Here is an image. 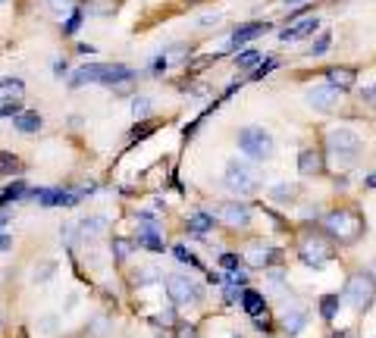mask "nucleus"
I'll return each mask as SVG.
<instances>
[{"label": "nucleus", "mask_w": 376, "mask_h": 338, "mask_svg": "<svg viewBox=\"0 0 376 338\" xmlns=\"http://www.w3.org/2000/svg\"><path fill=\"white\" fill-rule=\"evenodd\" d=\"M135 79L129 66L123 63H85L79 72L72 75V85H85V81H95V85H107V88H123L129 81Z\"/></svg>", "instance_id": "1"}, {"label": "nucleus", "mask_w": 376, "mask_h": 338, "mask_svg": "<svg viewBox=\"0 0 376 338\" xmlns=\"http://www.w3.org/2000/svg\"><path fill=\"white\" fill-rule=\"evenodd\" d=\"M323 226H326V232L335 241H342V244L357 241L364 232V219L357 213H351V210H333V213H326Z\"/></svg>", "instance_id": "2"}, {"label": "nucleus", "mask_w": 376, "mask_h": 338, "mask_svg": "<svg viewBox=\"0 0 376 338\" xmlns=\"http://www.w3.org/2000/svg\"><path fill=\"white\" fill-rule=\"evenodd\" d=\"M239 150L245 157H251V160H270L276 144H273V135H270L267 129H260V126H245V129L239 132Z\"/></svg>", "instance_id": "3"}, {"label": "nucleus", "mask_w": 376, "mask_h": 338, "mask_svg": "<svg viewBox=\"0 0 376 338\" xmlns=\"http://www.w3.org/2000/svg\"><path fill=\"white\" fill-rule=\"evenodd\" d=\"M223 185L232 191V195H254V191L260 188V179H257V172H254L248 163L232 160V163H226Z\"/></svg>", "instance_id": "4"}, {"label": "nucleus", "mask_w": 376, "mask_h": 338, "mask_svg": "<svg viewBox=\"0 0 376 338\" xmlns=\"http://www.w3.org/2000/svg\"><path fill=\"white\" fill-rule=\"evenodd\" d=\"M326 144H329V154H333L339 163H351V160H357V154H361V135H357L355 129H345V126L329 132Z\"/></svg>", "instance_id": "5"}, {"label": "nucleus", "mask_w": 376, "mask_h": 338, "mask_svg": "<svg viewBox=\"0 0 376 338\" xmlns=\"http://www.w3.org/2000/svg\"><path fill=\"white\" fill-rule=\"evenodd\" d=\"M345 301H348L355 310H367L370 304L376 301V282L370 272H355L345 285Z\"/></svg>", "instance_id": "6"}, {"label": "nucleus", "mask_w": 376, "mask_h": 338, "mask_svg": "<svg viewBox=\"0 0 376 338\" xmlns=\"http://www.w3.org/2000/svg\"><path fill=\"white\" fill-rule=\"evenodd\" d=\"M166 295H170V301L176 307L198 304L201 301V288L188 276H166Z\"/></svg>", "instance_id": "7"}, {"label": "nucleus", "mask_w": 376, "mask_h": 338, "mask_svg": "<svg viewBox=\"0 0 376 338\" xmlns=\"http://www.w3.org/2000/svg\"><path fill=\"white\" fill-rule=\"evenodd\" d=\"M304 101H308V107L320 110V113H333V110L339 107V101H342V91L333 88V85H314V88L304 95Z\"/></svg>", "instance_id": "8"}, {"label": "nucleus", "mask_w": 376, "mask_h": 338, "mask_svg": "<svg viewBox=\"0 0 376 338\" xmlns=\"http://www.w3.org/2000/svg\"><path fill=\"white\" fill-rule=\"evenodd\" d=\"M135 219H138V244H144L148 250H164L166 244L157 232V219L150 217V213H141V217H135Z\"/></svg>", "instance_id": "9"}, {"label": "nucleus", "mask_w": 376, "mask_h": 338, "mask_svg": "<svg viewBox=\"0 0 376 338\" xmlns=\"http://www.w3.org/2000/svg\"><path fill=\"white\" fill-rule=\"evenodd\" d=\"M298 254H301V260L308 266H314V270H320L323 264H326L329 257H333V248H329L326 241H317V238H308V241L298 248Z\"/></svg>", "instance_id": "10"}, {"label": "nucleus", "mask_w": 376, "mask_h": 338, "mask_svg": "<svg viewBox=\"0 0 376 338\" xmlns=\"http://www.w3.org/2000/svg\"><path fill=\"white\" fill-rule=\"evenodd\" d=\"M219 219H223L226 226L245 229V226L251 223V207H248V203H239V201H226L223 207H219Z\"/></svg>", "instance_id": "11"}, {"label": "nucleus", "mask_w": 376, "mask_h": 338, "mask_svg": "<svg viewBox=\"0 0 376 338\" xmlns=\"http://www.w3.org/2000/svg\"><path fill=\"white\" fill-rule=\"evenodd\" d=\"M245 260H248V266H254V270H267V266L276 264V250L270 248V244L254 241L251 248L245 250Z\"/></svg>", "instance_id": "12"}, {"label": "nucleus", "mask_w": 376, "mask_h": 338, "mask_svg": "<svg viewBox=\"0 0 376 338\" xmlns=\"http://www.w3.org/2000/svg\"><path fill=\"white\" fill-rule=\"evenodd\" d=\"M320 28V19L317 16H304V19H298L295 26H288L286 32L279 34V41L282 44H288V41H301V38H310V34Z\"/></svg>", "instance_id": "13"}, {"label": "nucleus", "mask_w": 376, "mask_h": 338, "mask_svg": "<svg viewBox=\"0 0 376 338\" xmlns=\"http://www.w3.org/2000/svg\"><path fill=\"white\" fill-rule=\"evenodd\" d=\"M270 32V22H248V26H239L232 32V38H229V48H241V44H248V41L260 38V34Z\"/></svg>", "instance_id": "14"}, {"label": "nucleus", "mask_w": 376, "mask_h": 338, "mask_svg": "<svg viewBox=\"0 0 376 338\" xmlns=\"http://www.w3.org/2000/svg\"><path fill=\"white\" fill-rule=\"evenodd\" d=\"M13 126L19 132H26V135H34V132H41L44 119H41V113H38V110H19V113L13 116Z\"/></svg>", "instance_id": "15"}, {"label": "nucleus", "mask_w": 376, "mask_h": 338, "mask_svg": "<svg viewBox=\"0 0 376 338\" xmlns=\"http://www.w3.org/2000/svg\"><path fill=\"white\" fill-rule=\"evenodd\" d=\"M355 81H357V72L348 66H335L326 72V85H333V88H339V91L355 88Z\"/></svg>", "instance_id": "16"}, {"label": "nucleus", "mask_w": 376, "mask_h": 338, "mask_svg": "<svg viewBox=\"0 0 376 338\" xmlns=\"http://www.w3.org/2000/svg\"><path fill=\"white\" fill-rule=\"evenodd\" d=\"M298 172L301 176H320L323 172V154L320 150H301L298 154Z\"/></svg>", "instance_id": "17"}, {"label": "nucleus", "mask_w": 376, "mask_h": 338, "mask_svg": "<svg viewBox=\"0 0 376 338\" xmlns=\"http://www.w3.org/2000/svg\"><path fill=\"white\" fill-rule=\"evenodd\" d=\"M304 326H308V310H304V307H288V310L282 313V329H286L288 335L304 332Z\"/></svg>", "instance_id": "18"}, {"label": "nucleus", "mask_w": 376, "mask_h": 338, "mask_svg": "<svg viewBox=\"0 0 376 338\" xmlns=\"http://www.w3.org/2000/svg\"><path fill=\"white\" fill-rule=\"evenodd\" d=\"M241 307H245L248 317H257V313L267 310V301H264V295H260V291L245 288V291H241Z\"/></svg>", "instance_id": "19"}, {"label": "nucleus", "mask_w": 376, "mask_h": 338, "mask_svg": "<svg viewBox=\"0 0 376 338\" xmlns=\"http://www.w3.org/2000/svg\"><path fill=\"white\" fill-rule=\"evenodd\" d=\"M79 232H82L85 238H97L107 232V219L103 217H85L82 223H79Z\"/></svg>", "instance_id": "20"}, {"label": "nucleus", "mask_w": 376, "mask_h": 338, "mask_svg": "<svg viewBox=\"0 0 376 338\" xmlns=\"http://www.w3.org/2000/svg\"><path fill=\"white\" fill-rule=\"evenodd\" d=\"M26 195H28L26 182H13V185H7V188L0 191V203H3V207H10V203H19Z\"/></svg>", "instance_id": "21"}, {"label": "nucleus", "mask_w": 376, "mask_h": 338, "mask_svg": "<svg viewBox=\"0 0 376 338\" xmlns=\"http://www.w3.org/2000/svg\"><path fill=\"white\" fill-rule=\"evenodd\" d=\"M22 172V160L10 150H0V176H19Z\"/></svg>", "instance_id": "22"}, {"label": "nucleus", "mask_w": 376, "mask_h": 338, "mask_svg": "<svg viewBox=\"0 0 376 338\" xmlns=\"http://www.w3.org/2000/svg\"><path fill=\"white\" fill-rule=\"evenodd\" d=\"M270 201H276V203H292V201H295V185H292V182H276L273 188H270Z\"/></svg>", "instance_id": "23"}, {"label": "nucleus", "mask_w": 376, "mask_h": 338, "mask_svg": "<svg viewBox=\"0 0 376 338\" xmlns=\"http://www.w3.org/2000/svg\"><path fill=\"white\" fill-rule=\"evenodd\" d=\"M188 232H210L213 229V217H207V213H192V217H188Z\"/></svg>", "instance_id": "24"}, {"label": "nucleus", "mask_w": 376, "mask_h": 338, "mask_svg": "<svg viewBox=\"0 0 376 338\" xmlns=\"http://www.w3.org/2000/svg\"><path fill=\"white\" fill-rule=\"evenodd\" d=\"M260 60H264V57H260L257 50H241V54L235 57V69H257Z\"/></svg>", "instance_id": "25"}, {"label": "nucleus", "mask_w": 376, "mask_h": 338, "mask_svg": "<svg viewBox=\"0 0 376 338\" xmlns=\"http://www.w3.org/2000/svg\"><path fill=\"white\" fill-rule=\"evenodd\" d=\"M329 48H333V34H329V32H323L320 38H317L314 44H310V48H308V57H323Z\"/></svg>", "instance_id": "26"}, {"label": "nucleus", "mask_w": 376, "mask_h": 338, "mask_svg": "<svg viewBox=\"0 0 376 338\" xmlns=\"http://www.w3.org/2000/svg\"><path fill=\"white\" fill-rule=\"evenodd\" d=\"M0 91H7V97H22L26 85H22V79H0Z\"/></svg>", "instance_id": "27"}, {"label": "nucleus", "mask_w": 376, "mask_h": 338, "mask_svg": "<svg viewBox=\"0 0 376 338\" xmlns=\"http://www.w3.org/2000/svg\"><path fill=\"white\" fill-rule=\"evenodd\" d=\"M339 295H326L323 298V304H320V313H323V319H335V310H339Z\"/></svg>", "instance_id": "28"}, {"label": "nucleus", "mask_w": 376, "mask_h": 338, "mask_svg": "<svg viewBox=\"0 0 376 338\" xmlns=\"http://www.w3.org/2000/svg\"><path fill=\"white\" fill-rule=\"evenodd\" d=\"M132 116H135V119H148L150 116V101L144 95H138L135 101H132Z\"/></svg>", "instance_id": "29"}, {"label": "nucleus", "mask_w": 376, "mask_h": 338, "mask_svg": "<svg viewBox=\"0 0 376 338\" xmlns=\"http://www.w3.org/2000/svg\"><path fill=\"white\" fill-rule=\"evenodd\" d=\"M172 250H176V257H179V260H182V264H188V266H192V270H204V266H201V260H198V257H195L192 250H185V248H182V244H176V248H172Z\"/></svg>", "instance_id": "30"}, {"label": "nucleus", "mask_w": 376, "mask_h": 338, "mask_svg": "<svg viewBox=\"0 0 376 338\" xmlns=\"http://www.w3.org/2000/svg\"><path fill=\"white\" fill-rule=\"evenodd\" d=\"M16 113H19V97H3V101H0V119H3V116L13 119Z\"/></svg>", "instance_id": "31"}, {"label": "nucleus", "mask_w": 376, "mask_h": 338, "mask_svg": "<svg viewBox=\"0 0 376 338\" xmlns=\"http://www.w3.org/2000/svg\"><path fill=\"white\" fill-rule=\"evenodd\" d=\"M276 66H279V60H276V57H267V60H260V66L254 69V79H264V75H270Z\"/></svg>", "instance_id": "32"}, {"label": "nucleus", "mask_w": 376, "mask_h": 338, "mask_svg": "<svg viewBox=\"0 0 376 338\" xmlns=\"http://www.w3.org/2000/svg\"><path fill=\"white\" fill-rule=\"evenodd\" d=\"M82 19H85V13L79 7L72 10V16H69V22H66V28H63V32L66 34H72V32H79V26H82Z\"/></svg>", "instance_id": "33"}, {"label": "nucleus", "mask_w": 376, "mask_h": 338, "mask_svg": "<svg viewBox=\"0 0 376 338\" xmlns=\"http://www.w3.org/2000/svg\"><path fill=\"white\" fill-rule=\"evenodd\" d=\"M132 279H135V285H148L157 279V272H154V266H141V272H135Z\"/></svg>", "instance_id": "34"}, {"label": "nucleus", "mask_w": 376, "mask_h": 338, "mask_svg": "<svg viewBox=\"0 0 376 338\" xmlns=\"http://www.w3.org/2000/svg\"><path fill=\"white\" fill-rule=\"evenodd\" d=\"M219 266H223L226 272H229V270H239V257H235V254H223V257H219Z\"/></svg>", "instance_id": "35"}, {"label": "nucleus", "mask_w": 376, "mask_h": 338, "mask_svg": "<svg viewBox=\"0 0 376 338\" xmlns=\"http://www.w3.org/2000/svg\"><path fill=\"white\" fill-rule=\"evenodd\" d=\"M361 101L367 103V107H376V85H367V88L361 91Z\"/></svg>", "instance_id": "36"}, {"label": "nucleus", "mask_w": 376, "mask_h": 338, "mask_svg": "<svg viewBox=\"0 0 376 338\" xmlns=\"http://www.w3.org/2000/svg\"><path fill=\"white\" fill-rule=\"evenodd\" d=\"M226 276H229V282H232V285H245L248 282V272L245 270H229Z\"/></svg>", "instance_id": "37"}, {"label": "nucleus", "mask_w": 376, "mask_h": 338, "mask_svg": "<svg viewBox=\"0 0 376 338\" xmlns=\"http://www.w3.org/2000/svg\"><path fill=\"white\" fill-rule=\"evenodd\" d=\"M129 250H132L129 241H113V254H117V257H129Z\"/></svg>", "instance_id": "38"}, {"label": "nucleus", "mask_w": 376, "mask_h": 338, "mask_svg": "<svg viewBox=\"0 0 376 338\" xmlns=\"http://www.w3.org/2000/svg\"><path fill=\"white\" fill-rule=\"evenodd\" d=\"M50 276H54V264H44L41 272L34 270V282H44V279H50Z\"/></svg>", "instance_id": "39"}, {"label": "nucleus", "mask_w": 376, "mask_h": 338, "mask_svg": "<svg viewBox=\"0 0 376 338\" xmlns=\"http://www.w3.org/2000/svg\"><path fill=\"white\" fill-rule=\"evenodd\" d=\"M69 3H72V0H48V7L54 10V13H63V10H69Z\"/></svg>", "instance_id": "40"}, {"label": "nucleus", "mask_w": 376, "mask_h": 338, "mask_svg": "<svg viewBox=\"0 0 376 338\" xmlns=\"http://www.w3.org/2000/svg\"><path fill=\"white\" fill-rule=\"evenodd\" d=\"M254 326H257V329H264V332L270 329V317H267V310H264V313H257V317H254Z\"/></svg>", "instance_id": "41"}, {"label": "nucleus", "mask_w": 376, "mask_h": 338, "mask_svg": "<svg viewBox=\"0 0 376 338\" xmlns=\"http://www.w3.org/2000/svg\"><path fill=\"white\" fill-rule=\"evenodd\" d=\"M166 72V57H160V60H154V66H150V75H164Z\"/></svg>", "instance_id": "42"}, {"label": "nucleus", "mask_w": 376, "mask_h": 338, "mask_svg": "<svg viewBox=\"0 0 376 338\" xmlns=\"http://www.w3.org/2000/svg\"><path fill=\"white\" fill-rule=\"evenodd\" d=\"M219 19H223L219 13H207V16H201V26H217Z\"/></svg>", "instance_id": "43"}, {"label": "nucleus", "mask_w": 376, "mask_h": 338, "mask_svg": "<svg viewBox=\"0 0 376 338\" xmlns=\"http://www.w3.org/2000/svg\"><path fill=\"white\" fill-rule=\"evenodd\" d=\"M66 72H69V69H66V60H57V63H54V75H57V79H63Z\"/></svg>", "instance_id": "44"}, {"label": "nucleus", "mask_w": 376, "mask_h": 338, "mask_svg": "<svg viewBox=\"0 0 376 338\" xmlns=\"http://www.w3.org/2000/svg\"><path fill=\"white\" fill-rule=\"evenodd\" d=\"M10 244H13V241H10V235H0V250H7Z\"/></svg>", "instance_id": "45"}, {"label": "nucleus", "mask_w": 376, "mask_h": 338, "mask_svg": "<svg viewBox=\"0 0 376 338\" xmlns=\"http://www.w3.org/2000/svg\"><path fill=\"white\" fill-rule=\"evenodd\" d=\"M182 338H195V329H192V326H182Z\"/></svg>", "instance_id": "46"}, {"label": "nucleus", "mask_w": 376, "mask_h": 338, "mask_svg": "<svg viewBox=\"0 0 376 338\" xmlns=\"http://www.w3.org/2000/svg\"><path fill=\"white\" fill-rule=\"evenodd\" d=\"M364 182H367V188H376V176H367Z\"/></svg>", "instance_id": "47"}, {"label": "nucleus", "mask_w": 376, "mask_h": 338, "mask_svg": "<svg viewBox=\"0 0 376 338\" xmlns=\"http://www.w3.org/2000/svg\"><path fill=\"white\" fill-rule=\"evenodd\" d=\"M282 3H286V7H295V3H304V0H282Z\"/></svg>", "instance_id": "48"}, {"label": "nucleus", "mask_w": 376, "mask_h": 338, "mask_svg": "<svg viewBox=\"0 0 376 338\" xmlns=\"http://www.w3.org/2000/svg\"><path fill=\"white\" fill-rule=\"evenodd\" d=\"M370 270H373L370 276H373V282H376V257H373V264H370Z\"/></svg>", "instance_id": "49"}, {"label": "nucleus", "mask_w": 376, "mask_h": 338, "mask_svg": "<svg viewBox=\"0 0 376 338\" xmlns=\"http://www.w3.org/2000/svg\"><path fill=\"white\" fill-rule=\"evenodd\" d=\"M333 338H351V335H348V332H339V335H333Z\"/></svg>", "instance_id": "50"}, {"label": "nucleus", "mask_w": 376, "mask_h": 338, "mask_svg": "<svg viewBox=\"0 0 376 338\" xmlns=\"http://www.w3.org/2000/svg\"><path fill=\"white\" fill-rule=\"evenodd\" d=\"M3 223H7V217H0V229H3Z\"/></svg>", "instance_id": "51"}, {"label": "nucleus", "mask_w": 376, "mask_h": 338, "mask_svg": "<svg viewBox=\"0 0 376 338\" xmlns=\"http://www.w3.org/2000/svg\"><path fill=\"white\" fill-rule=\"evenodd\" d=\"M160 338H166V335H160Z\"/></svg>", "instance_id": "52"}, {"label": "nucleus", "mask_w": 376, "mask_h": 338, "mask_svg": "<svg viewBox=\"0 0 376 338\" xmlns=\"http://www.w3.org/2000/svg\"><path fill=\"white\" fill-rule=\"evenodd\" d=\"M0 3H3V0H0Z\"/></svg>", "instance_id": "53"}]
</instances>
